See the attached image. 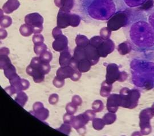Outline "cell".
Returning a JSON list of instances; mask_svg holds the SVG:
<instances>
[{"mask_svg": "<svg viewBox=\"0 0 154 136\" xmlns=\"http://www.w3.org/2000/svg\"><path fill=\"white\" fill-rule=\"evenodd\" d=\"M128 42L135 51L150 60L154 54V30L145 11H135L127 15L123 26Z\"/></svg>", "mask_w": 154, "mask_h": 136, "instance_id": "cell-1", "label": "cell"}, {"mask_svg": "<svg viewBox=\"0 0 154 136\" xmlns=\"http://www.w3.org/2000/svg\"><path fill=\"white\" fill-rule=\"evenodd\" d=\"M77 6L83 20L94 23L109 21L127 8L122 0H78Z\"/></svg>", "mask_w": 154, "mask_h": 136, "instance_id": "cell-2", "label": "cell"}, {"mask_svg": "<svg viewBox=\"0 0 154 136\" xmlns=\"http://www.w3.org/2000/svg\"><path fill=\"white\" fill-rule=\"evenodd\" d=\"M133 84L142 91L154 88V62L142 57L132 59L130 63Z\"/></svg>", "mask_w": 154, "mask_h": 136, "instance_id": "cell-3", "label": "cell"}, {"mask_svg": "<svg viewBox=\"0 0 154 136\" xmlns=\"http://www.w3.org/2000/svg\"><path fill=\"white\" fill-rule=\"evenodd\" d=\"M121 106L127 109L135 108L138 103L139 99L140 97L138 90H130L128 88H123L120 91Z\"/></svg>", "mask_w": 154, "mask_h": 136, "instance_id": "cell-4", "label": "cell"}, {"mask_svg": "<svg viewBox=\"0 0 154 136\" xmlns=\"http://www.w3.org/2000/svg\"><path fill=\"white\" fill-rule=\"evenodd\" d=\"M25 22L32 27L33 33L38 34L42 31L44 18L38 13L29 14L25 17Z\"/></svg>", "mask_w": 154, "mask_h": 136, "instance_id": "cell-5", "label": "cell"}, {"mask_svg": "<svg viewBox=\"0 0 154 136\" xmlns=\"http://www.w3.org/2000/svg\"><path fill=\"white\" fill-rule=\"evenodd\" d=\"M154 116V112L151 109H144L140 114V127L143 135H149L151 132L150 119Z\"/></svg>", "mask_w": 154, "mask_h": 136, "instance_id": "cell-6", "label": "cell"}, {"mask_svg": "<svg viewBox=\"0 0 154 136\" xmlns=\"http://www.w3.org/2000/svg\"><path fill=\"white\" fill-rule=\"evenodd\" d=\"M71 12L60 9L57 15V26L60 28H65L70 26Z\"/></svg>", "mask_w": 154, "mask_h": 136, "instance_id": "cell-7", "label": "cell"}, {"mask_svg": "<svg viewBox=\"0 0 154 136\" xmlns=\"http://www.w3.org/2000/svg\"><path fill=\"white\" fill-rule=\"evenodd\" d=\"M121 74V71H119V68L115 64H111L107 66V73L106 79V81L110 83H113L118 81Z\"/></svg>", "mask_w": 154, "mask_h": 136, "instance_id": "cell-8", "label": "cell"}, {"mask_svg": "<svg viewBox=\"0 0 154 136\" xmlns=\"http://www.w3.org/2000/svg\"><path fill=\"white\" fill-rule=\"evenodd\" d=\"M30 65L33 68L37 69L45 75L48 74L51 70L49 63H45L40 60L39 57H33Z\"/></svg>", "mask_w": 154, "mask_h": 136, "instance_id": "cell-9", "label": "cell"}, {"mask_svg": "<svg viewBox=\"0 0 154 136\" xmlns=\"http://www.w3.org/2000/svg\"><path fill=\"white\" fill-rule=\"evenodd\" d=\"M121 106V99L119 95L111 94L107 99V109L110 112L116 113L119 107Z\"/></svg>", "mask_w": 154, "mask_h": 136, "instance_id": "cell-10", "label": "cell"}, {"mask_svg": "<svg viewBox=\"0 0 154 136\" xmlns=\"http://www.w3.org/2000/svg\"><path fill=\"white\" fill-rule=\"evenodd\" d=\"M87 59L94 65L98 63L99 59V54L97 49L93 45L88 44L85 48Z\"/></svg>", "mask_w": 154, "mask_h": 136, "instance_id": "cell-11", "label": "cell"}, {"mask_svg": "<svg viewBox=\"0 0 154 136\" xmlns=\"http://www.w3.org/2000/svg\"><path fill=\"white\" fill-rule=\"evenodd\" d=\"M53 48L57 52H62L68 48V39L66 36L62 35L55 39L52 44Z\"/></svg>", "mask_w": 154, "mask_h": 136, "instance_id": "cell-12", "label": "cell"}, {"mask_svg": "<svg viewBox=\"0 0 154 136\" xmlns=\"http://www.w3.org/2000/svg\"><path fill=\"white\" fill-rule=\"evenodd\" d=\"M99 56L105 57L114 49V44L111 40H107L99 45L97 48Z\"/></svg>", "mask_w": 154, "mask_h": 136, "instance_id": "cell-13", "label": "cell"}, {"mask_svg": "<svg viewBox=\"0 0 154 136\" xmlns=\"http://www.w3.org/2000/svg\"><path fill=\"white\" fill-rule=\"evenodd\" d=\"M26 71L29 76L33 77L34 82L39 83L44 81L45 74L42 73L37 69L33 68L30 65H29L27 67Z\"/></svg>", "mask_w": 154, "mask_h": 136, "instance_id": "cell-14", "label": "cell"}, {"mask_svg": "<svg viewBox=\"0 0 154 136\" xmlns=\"http://www.w3.org/2000/svg\"><path fill=\"white\" fill-rule=\"evenodd\" d=\"M88 121L89 120L86 118V117L83 114H79L74 117L71 125L72 127H73L77 131L78 129L85 126V125L88 123Z\"/></svg>", "mask_w": 154, "mask_h": 136, "instance_id": "cell-15", "label": "cell"}, {"mask_svg": "<svg viewBox=\"0 0 154 136\" xmlns=\"http://www.w3.org/2000/svg\"><path fill=\"white\" fill-rule=\"evenodd\" d=\"M20 5L18 0H8L2 6V10L6 14H11L17 10Z\"/></svg>", "mask_w": 154, "mask_h": 136, "instance_id": "cell-16", "label": "cell"}, {"mask_svg": "<svg viewBox=\"0 0 154 136\" xmlns=\"http://www.w3.org/2000/svg\"><path fill=\"white\" fill-rule=\"evenodd\" d=\"M74 70L69 66H61L57 71V76L64 80L68 78H70Z\"/></svg>", "mask_w": 154, "mask_h": 136, "instance_id": "cell-17", "label": "cell"}, {"mask_svg": "<svg viewBox=\"0 0 154 136\" xmlns=\"http://www.w3.org/2000/svg\"><path fill=\"white\" fill-rule=\"evenodd\" d=\"M54 4L60 9L70 11L74 6V0H54Z\"/></svg>", "mask_w": 154, "mask_h": 136, "instance_id": "cell-18", "label": "cell"}, {"mask_svg": "<svg viewBox=\"0 0 154 136\" xmlns=\"http://www.w3.org/2000/svg\"><path fill=\"white\" fill-rule=\"evenodd\" d=\"M72 56L69 50V48L61 52L59 58V63L61 66H69L70 61L72 59Z\"/></svg>", "mask_w": 154, "mask_h": 136, "instance_id": "cell-19", "label": "cell"}, {"mask_svg": "<svg viewBox=\"0 0 154 136\" xmlns=\"http://www.w3.org/2000/svg\"><path fill=\"white\" fill-rule=\"evenodd\" d=\"M30 113L41 121L46 120L49 116V111L48 109L42 107L36 111H30Z\"/></svg>", "mask_w": 154, "mask_h": 136, "instance_id": "cell-20", "label": "cell"}, {"mask_svg": "<svg viewBox=\"0 0 154 136\" xmlns=\"http://www.w3.org/2000/svg\"><path fill=\"white\" fill-rule=\"evenodd\" d=\"M73 57L79 62L85 59H87L85 49L83 47L77 46L74 51Z\"/></svg>", "mask_w": 154, "mask_h": 136, "instance_id": "cell-21", "label": "cell"}, {"mask_svg": "<svg viewBox=\"0 0 154 136\" xmlns=\"http://www.w3.org/2000/svg\"><path fill=\"white\" fill-rule=\"evenodd\" d=\"M112 83H110L106 81L103 82L101 85L100 91V95L103 97H109V95H110V92L112 90Z\"/></svg>", "mask_w": 154, "mask_h": 136, "instance_id": "cell-22", "label": "cell"}, {"mask_svg": "<svg viewBox=\"0 0 154 136\" xmlns=\"http://www.w3.org/2000/svg\"><path fill=\"white\" fill-rule=\"evenodd\" d=\"M127 7L136 8L143 5L148 0H122Z\"/></svg>", "mask_w": 154, "mask_h": 136, "instance_id": "cell-23", "label": "cell"}, {"mask_svg": "<svg viewBox=\"0 0 154 136\" xmlns=\"http://www.w3.org/2000/svg\"><path fill=\"white\" fill-rule=\"evenodd\" d=\"M9 82L11 86H13L16 90L17 93L22 91L21 87V78L17 74L13 77L11 80H9Z\"/></svg>", "mask_w": 154, "mask_h": 136, "instance_id": "cell-24", "label": "cell"}, {"mask_svg": "<svg viewBox=\"0 0 154 136\" xmlns=\"http://www.w3.org/2000/svg\"><path fill=\"white\" fill-rule=\"evenodd\" d=\"M17 94V95L14 100L17 103L19 104L22 107H23L25 104L26 103V102H28V95H26V93H24L22 91H21Z\"/></svg>", "mask_w": 154, "mask_h": 136, "instance_id": "cell-25", "label": "cell"}, {"mask_svg": "<svg viewBox=\"0 0 154 136\" xmlns=\"http://www.w3.org/2000/svg\"><path fill=\"white\" fill-rule=\"evenodd\" d=\"M91 62L88 59H85L79 62L78 70L81 73H85L91 69Z\"/></svg>", "mask_w": 154, "mask_h": 136, "instance_id": "cell-26", "label": "cell"}, {"mask_svg": "<svg viewBox=\"0 0 154 136\" xmlns=\"http://www.w3.org/2000/svg\"><path fill=\"white\" fill-rule=\"evenodd\" d=\"M90 43V40L88 38L82 35H78L75 38V43L77 46L85 48Z\"/></svg>", "mask_w": 154, "mask_h": 136, "instance_id": "cell-27", "label": "cell"}, {"mask_svg": "<svg viewBox=\"0 0 154 136\" xmlns=\"http://www.w3.org/2000/svg\"><path fill=\"white\" fill-rule=\"evenodd\" d=\"M20 32L23 36L28 37L33 33V28L31 26L25 23L20 27Z\"/></svg>", "mask_w": 154, "mask_h": 136, "instance_id": "cell-28", "label": "cell"}, {"mask_svg": "<svg viewBox=\"0 0 154 136\" xmlns=\"http://www.w3.org/2000/svg\"><path fill=\"white\" fill-rule=\"evenodd\" d=\"M11 61L10 60L8 55L1 54V69L4 71L11 65Z\"/></svg>", "mask_w": 154, "mask_h": 136, "instance_id": "cell-29", "label": "cell"}, {"mask_svg": "<svg viewBox=\"0 0 154 136\" xmlns=\"http://www.w3.org/2000/svg\"><path fill=\"white\" fill-rule=\"evenodd\" d=\"M116 119V116L114 113L109 112L105 114L103 117V120L105 122V124L110 125L114 123Z\"/></svg>", "mask_w": 154, "mask_h": 136, "instance_id": "cell-30", "label": "cell"}, {"mask_svg": "<svg viewBox=\"0 0 154 136\" xmlns=\"http://www.w3.org/2000/svg\"><path fill=\"white\" fill-rule=\"evenodd\" d=\"M4 71L5 76L9 80L17 74L16 68L13 65L9 66L8 68H6Z\"/></svg>", "mask_w": 154, "mask_h": 136, "instance_id": "cell-31", "label": "cell"}, {"mask_svg": "<svg viewBox=\"0 0 154 136\" xmlns=\"http://www.w3.org/2000/svg\"><path fill=\"white\" fill-rule=\"evenodd\" d=\"M47 49H48V47L44 43L34 45V51L35 54L38 56H40L44 52L46 51Z\"/></svg>", "mask_w": 154, "mask_h": 136, "instance_id": "cell-32", "label": "cell"}, {"mask_svg": "<svg viewBox=\"0 0 154 136\" xmlns=\"http://www.w3.org/2000/svg\"><path fill=\"white\" fill-rule=\"evenodd\" d=\"M105 125V122L103 121V119L95 118L93 120V126L95 130H97V131L102 130L104 128Z\"/></svg>", "mask_w": 154, "mask_h": 136, "instance_id": "cell-33", "label": "cell"}, {"mask_svg": "<svg viewBox=\"0 0 154 136\" xmlns=\"http://www.w3.org/2000/svg\"><path fill=\"white\" fill-rule=\"evenodd\" d=\"M12 23V19L10 16H2L1 14V26L2 28L9 27Z\"/></svg>", "mask_w": 154, "mask_h": 136, "instance_id": "cell-34", "label": "cell"}, {"mask_svg": "<svg viewBox=\"0 0 154 136\" xmlns=\"http://www.w3.org/2000/svg\"><path fill=\"white\" fill-rule=\"evenodd\" d=\"M39 59L42 62L45 63H50L53 59V54L50 51H45L39 56Z\"/></svg>", "mask_w": 154, "mask_h": 136, "instance_id": "cell-35", "label": "cell"}, {"mask_svg": "<svg viewBox=\"0 0 154 136\" xmlns=\"http://www.w3.org/2000/svg\"><path fill=\"white\" fill-rule=\"evenodd\" d=\"M92 108L95 112H99L103 109L104 105L101 100H97L94 102L92 104Z\"/></svg>", "mask_w": 154, "mask_h": 136, "instance_id": "cell-36", "label": "cell"}, {"mask_svg": "<svg viewBox=\"0 0 154 136\" xmlns=\"http://www.w3.org/2000/svg\"><path fill=\"white\" fill-rule=\"evenodd\" d=\"M81 21V17L76 14H72L70 26L72 27H78Z\"/></svg>", "mask_w": 154, "mask_h": 136, "instance_id": "cell-37", "label": "cell"}, {"mask_svg": "<svg viewBox=\"0 0 154 136\" xmlns=\"http://www.w3.org/2000/svg\"><path fill=\"white\" fill-rule=\"evenodd\" d=\"M57 130L59 132H61L66 135H69L72 131V125L69 124L64 123L62 124L60 128L57 129Z\"/></svg>", "mask_w": 154, "mask_h": 136, "instance_id": "cell-38", "label": "cell"}, {"mask_svg": "<svg viewBox=\"0 0 154 136\" xmlns=\"http://www.w3.org/2000/svg\"><path fill=\"white\" fill-rule=\"evenodd\" d=\"M146 14L149 23L154 30V7L147 11Z\"/></svg>", "mask_w": 154, "mask_h": 136, "instance_id": "cell-39", "label": "cell"}, {"mask_svg": "<svg viewBox=\"0 0 154 136\" xmlns=\"http://www.w3.org/2000/svg\"><path fill=\"white\" fill-rule=\"evenodd\" d=\"M65 82L64 79H61L57 76L55 77L53 81V83L54 86L57 88H61L63 87L65 85Z\"/></svg>", "mask_w": 154, "mask_h": 136, "instance_id": "cell-40", "label": "cell"}, {"mask_svg": "<svg viewBox=\"0 0 154 136\" xmlns=\"http://www.w3.org/2000/svg\"><path fill=\"white\" fill-rule=\"evenodd\" d=\"M66 110L67 113L69 114H74L77 111V106L72 103H69L66 105Z\"/></svg>", "mask_w": 154, "mask_h": 136, "instance_id": "cell-41", "label": "cell"}, {"mask_svg": "<svg viewBox=\"0 0 154 136\" xmlns=\"http://www.w3.org/2000/svg\"><path fill=\"white\" fill-rule=\"evenodd\" d=\"M44 38L42 35L40 33L34 34L33 37V42L34 44V45L44 43Z\"/></svg>", "mask_w": 154, "mask_h": 136, "instance_id": "cell-42", "label": "cell"}, {"mask_svg": "<svg viewBox=\"0 0 154 136\" xmlns=\"http://www.w3.org/2000/svg\"><path fill=\"white\" fill-rule=\"evenodd\" d=\"M101 43H102V40L98 36L93 38L90 40V43H89L90 45H93L96 48H97Z\"/></svg>", "mask_w": 154, "mask_h": 136, "instance_id": "cell-43", "label": "cell"}, {"mask_svg": "<svg viewBox=\"0 0 154 136\" xmlns=\"http://www.w3.org/2000/svg\"><path fill=\"white\" fill-rule=\"evenodd\" d=\"M82 76V73L78 69H75L72 74L70 79L73 81H78Z\"/></svg>", "mask_w": 154, "mask_h": 136, "instance_id": "cell-44", "label": "cell"}, {"mask_svg": "<svg viewBox=\"0 0 154 136\" xmlns=\"http://www.w3.org/2000/svg\"><path fill=\"white\" fill-rule=\"evenodd\" d=\"M59 100V96L57 94H53L50 95L49 98V102L51 105H54L57 103Z\"/></svg>", "mask_w": 154, "mask_h": 136, "instance_id": "cell-45", "label": "cell"}, {"mask_svg": "<svg viewBox=\"0 0 154 136\" xmlns=\"http://www.w3.org/2000/svg\"><path fill=\"white\" fill-rule=\"evenodd\" d=\"M75 116H73V114H69L68 113H66L65 114H64L63 119V121L64 123H66V124H69L71 125L72 121L74 119Z\"/></svg>", "mask_w": 154, "mask_h": 136, "instance_id": "cell-46", "label": "cell"}, {"mask_svg": "<svg viewBox=\"0 0 154 136\" xmlns=\"http://www.w3.org/2000/svg\"><path fill=\"white\" fill-rule=\"evenodd\" d=\"M83 114L89 121L93 120L95 117V112L93 110H87L83 113Z\"/></svg>", "mask_w": 154, "mask_h": 136, "instance_id": "cell-47", "label": "cell"}, {"mask_svg": "<svg viewBox=\"0 0 154 136\" xmlns=\"http://www.w3.org/2000/svg\"><path fill=\"white\" fill-rule=\"evenodd\" d=\"M52 35H53V38H54V39L57 38H58L59 36H61L62 34V32L61 31V28H60V27L57 26L55 27L53 30V32H52Z\"/></svg>", "mask_w": 154, "mask_h": 136, "instance_id": "cell-48", "label": "cell"}, {"mask_svg": "<svg viewBox=\"0 0 154 136\" xmlns=\"http://www.w3.org/2000/svg\"><path fill=\"white\" fill-rule=\"evenodd\" d=\"M72 103L77 106H81L82 103V99L79 95H74L72 98Z\"/></svg>", "mask_w": 154, "mask_h": 136, "instance_id": "cell-49", "label": "cell"}, {"mask_svg": "<svg viewBox=\"0 0 154 136\" xmlns=\"http://www.w3.org/2000/svg\"><path fill=\"white\" fill-rule=\"evenodd\" d=\"M79 61L75 59L74 57H72V59L70 61L69 66L72 68L73 69H78Z\"/></svg>", "mask_w": 154, "mask_h": 136, "instance_id": "cell-50", "label": "cell"}, {"mask_svg": "<svg viewBox=\"0 0 154 136\" xmlns=\"http://www.w3.org/2000/svg\"><path fill=\"white\" fill-rule=\"evenodd\" d=\"M30 86V82L28 80L25 79H21V87H22V91L26 90L29 88Z\"/></svg>", "mask_w": 154, "mask_h": 136, "instance_id": "cell-51", "label": "cell"}, {"mask_svg": "<svg viewBox=\"0 0 154 136\" xmlns=\"http://www.w3.org/2000/svg\"><path fill=\"white\" fill-rule=\"evenodd\" d=\"M5 91L6 93H8L10 96H11V95H13V94H16L17 93L16 90L14 88V87H13V86H8V87H6L5 88Z\"/></svg>", "mask_w": 154, "mask_h": 136, "instance_id": "cell-52", "label": "cell"}, {"mask_svg": "<svg viewBox=\"0 0 154 136\" xmlns=\"http://www.w3.org/2000/svg\"><path fill=\"white\" fill-rule=\"evenodd\" d=\"M127 74L125 71H121V74H120V76H119V78L118 80V81L119 82H124L126 80L127 78Z\"/></svg>", "mask_w": 154, "mask_h": 136, "instance_id": "cell-53", "label": "cell"}, {"mask_svg": "<svg viewBox=\"0 0 154 136\" xmlns=\"http://www.w3.org/2000/svg\"><path fill=\"white\" fill-rule=\"evenodd\" d=\"M44 107V104L42 103L41 102H36V103H35L33 104V111H36V110L40 109L42 107Z\"/></svg>", "mask_w": 154, "mask_h": 136, "instance_id": "cell-54", "label": "cell"}, {"mask_svg": "<svg viewBox=\"0 0 154 136\" xmlns=\"http://www.w3.org/2000/svg\"><path fill=\"white\" fill-rule=\"evenodd\" d=\"M9 54V49L6 47L2 48L1 49V54H5V55H8Z\"/></svg>", "mask_w": 154, "mask_h": 136, "instance_id": "cell-55", "label": "cell"}, {"mask_svg": "<svg viewBox=\"0 0 154 136\" xmlns=\"http://www.w3.org/2000/svg\"><path fill=\"white\" fill-rule=\"evenodd\" d=\"M86 129V126H84L83 128H81L78 129V130H77V131L80 135H82V134H84L85 133Z\"/></svg>", "mask_w": 154, "mask_h": 136, "instance_id": "cell-56", "label": "cell"}, {"mask_svg": "<svg viewBox=\"0 0 154 136\" xmlns=\"http://www.w3.org/2000/svg\"><path fill=\"white\" fill-rule=\"evenodd\" d=\"M151 109H152V110L153 111V112H154V104H153V106H152V108H151Z\"/></svg>", "mask_w": 154, "mask_h": 136, "instance_id": "cell-57", "label": "cell"}]
</instances>
